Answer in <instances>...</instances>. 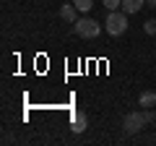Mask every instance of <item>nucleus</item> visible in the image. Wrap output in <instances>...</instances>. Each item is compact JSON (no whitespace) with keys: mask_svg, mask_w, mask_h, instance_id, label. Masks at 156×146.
Segmentation results:
<instances>
[{"mask_svg":"<svg viewBox=\"0 0 156 146\" xmlns=\"http://www.w3.org/2000/svg\"><path fill=\"white\" fill-rule=\"evenodd\" d=\"M143 29H146V34H151V37H156V18H148V21L143 24Z\"/></svg>","mask_w":156,"mask_h":146,"instance_id":"9d476101","label":"nucleus"},{"mask_svg":"<svg viewBox=\"0 0 156 146\" xmlns=\"http://www.w3.org/2000/svg\"><path fill=\"white\" fill-rule=\"evenodd\" d=\"M73 5H76L81 13H89L91 5H94V0H73Z\"/></svg>","mask_w":156,"mask_h":146,"instance_id":"6e6552de","label":"nucleus"},{"mask_svg":"<svg viewBox=\"0 0 156 146\" xmlns=\"http://www.w3.org/2000/svg\"><path fill=\"white\" fill-rule=\"evenodd\" d=\"M143 125H146V115H143V112H128V115L122 118V130H125L128 136L138 133Z\"/></svg>","mask_w":156,"mask_h":146,"instance_id":"7ed1b4c3","label":"nucleus"},{"mask_svg":"<svg viewBox=\"0 0 156 146\" xmlns=\"http://www.w3.org/2000/svg\"><path fill=\"white\" fill-rule=\"evenodd\" d=\"M70 130L73 133H83L86 130V115L78 110V112H70Z\"/></svg>","mask_w":156,"mask_h":146,"instance_id":"20e7f679","label":"nucleus"},{"mask_svg":"<svg viewBox=\"0 0 156 146\" xmlns=\"http://www.w3.org/2000/svg\"><path fill=\"white\" fill-rule=\"evenodd\" d=\"M73 31H76L78 37H83V39H94V37H99L101 26H99V21H94V18H78L76 26H73Z\"/></svg>","mask_w":156,"mask_h":146,"instance_id":"f03ea898","label":"nucleus"},{"mask_svg":"<svg viewBox=\"0 0 156 146\" xmlns=\"http://www.w3.org/2000/svg\"><path fill=\"white\" fill-rule=\"evenodd\" d=\"M60 18L68 24H76L78 21V8L73 5V3H65V5H60Z\"/></svg>","mask_w":156,"mask_h":146,"instance_id":"39448f33","label":"nucleus"},{"mask_svg":"<svg viewBox=\"0 0 156 146\" xmlns=\"http://www.w3.org/2000/svg\"><path fill=\"white\" fill-rule=\"evenodd\" d=\"M101 3H104L107 11H120L122 8V0H101Z\"/></svg>","mask_w":156,"mask_h":146,"instance_id":"1a4fd4ad","label":"nucleus"},{"mask_svg":"<svg viewBox=\"0 0 156 146\" xmlns=\"http://www.w3.org/2000/svg\"><path fill=\"white\" fill-rule=\"evenodd\" d=\"M143 115H146V123H154V120H156L154 110H143Z\"/></svg>","mask_w":156,"mask_h":146,"instance_id":"9b49d317","label":"nucleus"},{"mask_svg":"<svg viewBox=\"0 0 156 146\" xmlns=\"http://www.w3.org/2000/svg\"><path fill=\"white\" fill-rule=\"evenodd\" d=\"M146 5H151V8H156V0H148V3H146Z\"/></svg>","mask_w":156,"mask_h":146,"instance_id":"f8f14e48","label":"nucleus"},{"mask_svg":"<svg viewBox=\"0 0 156 146\" xmlns=\"http://www.w3.org/2000/svg\"><path fill=\"white\" fill-rule=\"evenodd\" d=\"M143 3H146V0H122V11L128 13V16H130V13H138L140 8H143Z\"/></svg>","mask_w":156,"mask_h":146,"instance_id":"0eeeda50","label":"nucleus"},{"mask_svg":"<svg viewBox=\"0 0 156 146\" xmlns=\"http://www.w3.org/2000/svg\"><path fill=\"white\" fill-rule=\"evenodd\" d=\"M138 104L143 107V110H154V107H156V91H140Z\"/></svg>","mask_w":156,"mask_h":146,"instance_id":"423d86ee","label":"nucleus"},{"mask_svg":"<svg viewBox=\"0 0 156 146\" xmlns=\"http://www.w3.org/2000/svg\"><path fill=\"white\" fill-rule=\"evenodd\" d=\"M104 29L112 34V37H120V34L128 31V13L120 8V11H109V16H107L104 21Z\"/></svg>","mask_w":156,"mask_h":146,"instance_id":"f257e3e1","label":"nucleus"}]
</instances>
